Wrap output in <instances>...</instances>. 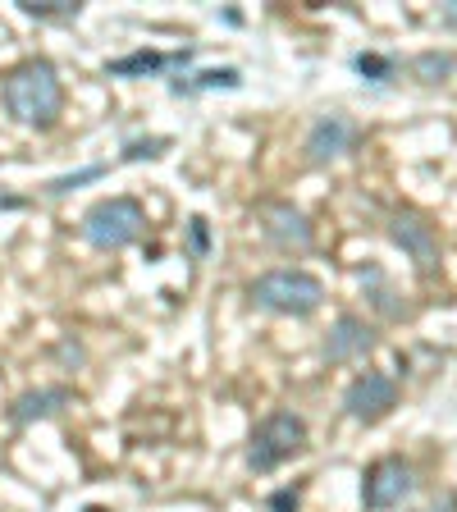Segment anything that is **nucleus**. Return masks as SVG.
Returning a JSON list of instances; mask_svg holds the SVG:
<instances>
[{
  "label": "nucleus",
  "mask_w": 457,
  "mask_h": 512,
  "mask_svg": "<svg viewBox=\"0 0 457 512\" xmlns=\"http://www.w3.org/2000/svg\"><path fill=\"white\" fill-rule=\"evenodd\" d=\"M64 106V87L51 60H23L5 78V110L28 128H51Z\"/></svg>",
  "instance_id": "nucleus-1"
},
{
  "label": "nucleus",
  "mask_w": 457,
  "mask_h": 512,
  "mask_svg": "<svg viewBox=\"0 0 457 512\" xmlns=\"http://www.w3.org/2000/svg\"><path fill=\"white\" fill-rule=\"evenodd\" d=\"M252 307L275 311V316H311V311L325 302V284L307 270H266L256 275L252 288H247Z\"/></svg>",
  "instance_id": "nucleus-2"
},
{
  "label": "nucleus",
  "mask_w": 457,
  "mask_h": 512,
  "mask_svg": "<svg viewBox=\"0 0 457 512\" xmlns=\"http://www.w3.org/2000/svg\"><path fill=\"white\" fill-rule=\"evenodd\" d=\"M142 224H147V215H142V206L133 197H101L83 215V238L92 247H101V252H119V247L138 243Z\"/></svg>",
  "instance_id": "nucleus-3"
},
{
  "label": "nucleus",
  "mask_w": 457,
  "mask_h": 512,
  "mask_svg": "<svg viewBox=\"0 0 457 512\" xmlns=\"http://www.w3.org/2000/svg\"><path fill=\"white\" fill-rule=\"evenodd\" d=\"M307 444V421L298 412H270L261 426L252 430V448H247V467L256 476L275 471L279 462H288L293 453H302Z\"/></svg>",
  "instance_id": "nucleus-4"
},
{
  "label": "nucleus",
  "mask_w": 457,
  "mask_h": 512,
  "mask_svg": "<svg viewBox=\"0 0 457 512\" xmlns=\"http://www.w3.org/2000/svg\"><path fill=\"white\" fill-rule=\"evenodd\" d=\"M416 494V471L403 458H380L362 476V503L366 512H389Z\"/></svg>",
  "instance_id": "nucleus-5"
},
{
  "label": "nucleus",
  "mask_w": 457,
  "mask_h": 512,
  "mask_svg": "<svg viewBox=\"0 0 457 512\" xmlns=\"http://www.w3.org/2000/svg\"><path fill=\"white\" fill-rule=\"evenodd\" d=\"M398 403V384L389 380V375H380V371H366V375H357V380L348 384V394H343V407H348V416L352 421H380L389 407Z\"/></svg>",
  "instance_id": "nucleus-6"
},
{
  "label": "nucleus",
  "mask_w": 457,
  "mask_h": 512,
  "mask_svg": "<svg viewBox=\"0 0 457 512\" xmlns=\"http://www.w3.org/2000/svg\"><path fill=\"white\" fill-rule=\"evenodd\" d=\"M389 234H394V243L416 261L421 275H435L439 270V243H435V234H430V224L421 220V215L398 211L394 220H389Z\"/></svg>",
  "instance_id": "nucleus-7"
},
{
  "label": "nucleus",
  "mask_w": 457,
  "mask_h": 512,
  "mask_svg": "<svg viewBox=\"0 0 457 512\" xmlns=\"http://www.w3.org/2000/svg\"><path fill=\"white\" fill-rule=\"evenodd\" d=\"M357 142V124L348 115H320L307 133V160L311 165H330V160L348 156Z\"/></svg>",
  "instance_id": "nucleus-8"
},
{
  "label": "nucleus",
  "mask_w": 457,
  "mask_h": 512,
  "mask_svg": "<svg viewBox=\"0 0 457 512\" xmlns=\"http://www.w3.org/2000/svg\"><path fill=\"white\" fill-rule=\"evenodd\" d=\"M261 229H266V238L275 247H284V252H307V247H311L307 215L293 211L288 202H266V206H261Z\"/></svg>",
  "instance_id": "nucleus-9"
},
{
  "label": "nucleus",
  "mask_w": 457,
  "mask_h": 512,
  "mask_svg": "<svg viewBox=\"0 0 457 512\" xmlns=\"http://www.w3.org/2000/svg\"><path fill=\"white\" fill-rule=\"evenodd\" d=\"M375 348V330L362 316H339L330 339H325V362H357Z\"/></svg>",
  "instance_id": "nucleus-10"
},
{
  "label": "nucleus",
  "mask_w": 457,
  "mask_h": 512,
  "mask_svg": "<svg viewBox=\"0 0 457 512\" xmlns=\"http://www.w3.org/2000/svg\"><path fill=\"white\" fill-rule=\"evenodd\" d=\"M192 60V46L188 51H174V55H160V51H133L124 60H110L106 74L110 78H147V74H165L174 64H188Z\"/></svg>",
  "instance_id": "nucleus-11"
},
{
  "label": "nucleus",
  "mask_w": 457,
  "mask_h": 512,
  "mask_svg": "<svg viewBox=\"0 0 457 512\" xmlns=\"http://www.w3.org/2000/svg\"><path fill=\"white\" fill-rule=\"evenodd\" d=\"M215 87H243V74L238 69H206V74H188V78H174L170 92L174 96H197V92H215Z\"/></svg>",
  "instance_id": "nucleus-12"
},
{
  "label": "nucleus",
  "mask_w": 457,
  "mask_h": 512,
  "mask_svg": "<svg viewBox=\"0 0 457 512\" xmlns=\"http://www.w3.org/2000/svg\"><path fill=\"white\" fill-rule=\"evenodd\" d=\"M69 403V389H37V394H23L19 403H14V421L19 426H28V421H37V416H51L55 407Z\"/></svg>",
  "instance_id": "nucleus-13"
},
{
  "label": "nucleus",
  "mask_w": 457,
  "mask_h": 512,
  "mask_svg": "<svg viewBox=\"0 0 457 512\" xmlns=\"http://www.w3.org/2000/svg\"><path fill=\"white\" fill-rule=\"evenodd\" d=\"M19 10L32 19H78V0H19Z\"/></svg>",
  "instance_id": "nucleus-14"
},
{
  "label": "nucleus",
  "mask_w": 457,
  "mask_h": 512,
  "mask_svg": "<svg viewBox=\"0 0 457 512\" xmlns=\"http://www.w3.org/2000/svg\"><path fill=\"white\" fill-rule=\"evenodd\" d=\"M352 69H357L366 83H389V78H394V60H384V55H371V51L352 55Z\"/></svg>",
  "instance_id": "nucleus-15"
},
{
  "label": "nucleus",
  "mask_w": 457,
  "mask_h": 512,
  "mask_svg": "<svg viewBox=\"0 0 457 512\" xmlns=\"http://www.w3.org/2000/svg\"><path fill=\"white\" fill-rule=\"evenodd\" d=\"M453 64H457L453 55H435V51H430V55H421L412 69L421 74V83H444V78L453 74Z\"/></svg>",
  "instance_id": "nucleus-16"
},
{
  "label": "nucleus",
  "mask_w": 457,
  "mask_h": 512,
  "mask_svg": "<svg viewBox=\"0 0 457 512\" xmlns=\"http://www.w3.org/2000/svg\"><path fill=\"white\" fill-rule=\"evenodd\" d=\"M101 174H106V165H87V170H78V174L51 179V183H46V192H51V197H64L69 188H78V183H92V179H101Z\"/></svg>",
  "instance_id": "nucleus-17"
},
{
  "label": "nucleus",
  "mask_w": 457,
  "mask_h": 512,
  "mask_svg": "<svg viewBox=\"0 0 457 512\" xmlns=\"http://www.w3.org/2000/svg\"><path fill=\"white\" fill-rule=\"evenodd\" d=\"M188 252H192V261H202V256L211 252V229H206L202 215H192L188 220Z\"/></svg>",
  "instance_id": "nucleus-18"
},
{
  "label": "nucleus",
  "mask_w": 457,
  "mask_h": 512,
  "mask_svg": "<svg viewBox=\"0 0 457 512\" xmlns=\"http://www.w3.org/2000/svg\"><path fill=\"white\" fill-rule=\"evenodd\" d=\"M170 147L165 138H147V142H128V151H124V160H142V156H160V151Z\"/></svg>",
  "instance_id": "nucleus-19"
},
{
  "label": "nucleus",
  "mask_w": 457,
  "mask_h": 512,
  "mask_svg": "<svg viewBox=\"0 0 457 512\" xmlns=\"http://www.w3.org/2000/svg\"><path fill=\"white\" fill-rule=\"evenodd\" d=\"M270 512H298V490H279V494H270Z\"/></svg>",
  "instance_id": "nucleus-20"
},
{
  "label": "nucleus",
  "mask_w": 457,
  "mask_h": 512,
  "mask_svg": "<svg viewBox=\"0 0 457 512\" xmlns=\"http://www.w3.org/2000/svg\"><path fill=\"white\" fill-rule=\"evenodd\" d=\"M19 197H10V192H0V211H19Z\"/></svg>",
  "instance_id": "nucleus-21"
},
{
  "label": "nucleus",
  "mask_w": 457,
  "mask_h": 512,
  "mask_svg": "<svg viewBox=\"0 0 457 512\" xmlns=\"http://www.w3.org/2000/svg\"><path fill=\"white\" fill-rule=\"evenodd\" d=\"M426 512H457V494H448L444 503H435V508H426Z\"/></svg>",
  "instance_id": "nucleus-22"
},
{
  "label": "nucleus",
  "mask_w": 457,
  "mask_h": 512,
  "mask_svg": "<svg viewBox=\"0 0 457 512\" xmlns=\"http://www.w3.org/2000/svg\"><path fill=\"white\" fill-rule=\"evenodd\" d=\"M444 23H448V28H457V0H448V5H444Z\"/></svg>",
  "instance_id": "nucleus-23"
}]
</instances>
